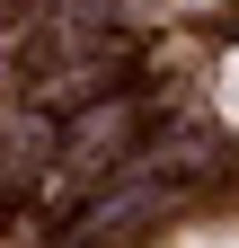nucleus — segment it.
Instances as JSON below:
<instances>
[{
    "mask_svg": "<svg viewBox=\"0 0 239 248\" xmlns=\"http://www.w3.org/2000/svg\"><path fill=\"white\" fill-rule=\"evenodd\" d=\"M222 107L239 115V53H230V71H222Z\"/></svg>",
    "mask_w": 239,
    "mask_h": 248,
    "instance_id": "f257e3e1",
    "label": "nucleus"
},
{
    "mask_svg": "<svg viewBox=\"0 0 239 248\" xmlns=\"http://www.w3.org/2000/svg\"><path fill=\"white\" fill-rule=\"evenodd\" d=\"M186 248H239V239H230V231H204V239H186Z\"/></svg>",
    "mask_w": 239,
    "mask_h": 248,
    "instance_id": "f03ea898",
    "label": "nucleus"
}]
</instances>
